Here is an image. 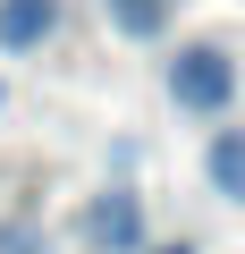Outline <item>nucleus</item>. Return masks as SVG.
<instances>
[{
	"instance_id": "obj_5",
	"label": "nucleus",
	"mask_w": 245,
	"mask_h": 254,
	"mask_svg": "<svg viewBox=\"0 0 245 254\" xmlns=\"http://www.w3.org/2000/svg\"><path fill=\"white\" fill-rule=\"evenodd\" d=\"M110 17L127 34H161V0H110Z\"/></svg>"
},
{
	"instance_id": "obj_1",
	"label": "nucleus",
	"mask_w": 245,
	"mask_h": 254,
	"mask_svg": "<svg viewBox=\"0 0 245 254\" xmlns=\"http://www.w3.org/2000/svg\"><path fill=\"white\" fill-rule=\"evenodd\" d=\"M169 93H178V110H228V93H237L228 51H211V43L178 51V60H169Z\"/></svg>"
},
{
	"instance_id": "obj_4",
	"label": "nucleus",
	"mask_w": 245,
	"mask_h": 254,
	"mask_svg": "<svg viewBox=\"0 0 245 254\" xmlns=\"http://www.w3.org/2000/svg\"><path fill=\"white\" fill-rule=\"evenodd\" d=\"M211 187L228 203H245V127H220L211 136Z\"/></svg>"
},
{
	"instance_id": "obj_3",
	"label": "nucleus",
	"mask_w": 245,
	"mask_h": 254,
	"mask_svg": "<svg viewBox=\"0 0 245 254\" xmlns=\"http://www.w3.org/2000/svg\"><path fill=\"white\" fill-rule=\"evenodd\" d=\"M136 229H144V220H136L127 195H101V203L85 212V237H93V246H136Z\"/></svg>"
},
{
	"instance_id": "obj_6",
	"label": "nucleus",
	"mask_w": 245,
	"mask_h": 254,
	"mask_svg": "<svg viewBox=\"0 0 245 254\" xmlns=\"http://www.w3.org/2000/svg\"><path fill=\"white\" fill-rule=\"evenodd\" d=\"M169 254H186V246H169Z\"/></svg>"
},
{
	"instance_id": "obj_2",
	"label": "nucleus",
	"mask_w": 245,
	"mask_h": 254,
	"mask_svg": "<svg viewBox=\"0 0 245 254\" xmlns=\"http://www.w3.org/2000/svg\"><path fill=\"white\" fill-rule=\"evenodd\" d=\"M51 26H59V0H0V43L9 51H34Z\"/></svg>"
}]
</instances>
